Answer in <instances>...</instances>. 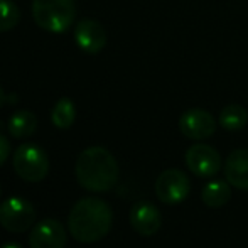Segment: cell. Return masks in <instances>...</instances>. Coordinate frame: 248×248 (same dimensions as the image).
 <instances>
[{"label": "cell", "instance_id": "6da1fadb", "mask_svg": "<svg viewBox=\"0 0 248 248\" xmlns=\"http://www.w3.org/2000/svg\"><path fill=\"white\" fill-rule=\"evenodd\" d=\"M113 223L110 204L100 198H83L73 206L68 216L71 236L79 243H95L105 238Z\"/></svg>", "mask_w": 248, "mask_h": 248}, {"label": "cell", "instance_id": "7a4b0ae2", "mask_svg": "<svg viewBox=\"0 0 248 248\" xmlns=\"http://www.w3.org/2000/svg\"><path fill=\"white\" fill-rule=\"evenodd\" d=\"M75 174L81 187L92 193H105L118 183V162L105 147H88L76 159Z\"/></svg>", "mask_w": 248, "mask_h": 248}, {"label": "cell", "instance_id": "3957f363", "mask_svg": "<svg viewBox=\"0 0 248 248\" xmlns=\"http://www.w3.org/2000/svg\"><path fill=\"white\" fill-rule=\"evenodd\" d=\"M34 22L52 34H62L75 24V0H32Z\"/></svg>", "mask_w": 248, "mask_h": 248}, {"label": "cell", "instance_id": "277c9868", "mask_svg": "<svg viewBox=\"0 0 248 248\" xmlns=\"http://www.w3.org/2000/svg\"><path fill=\"white\" fill-rule=\"evenodd\" d=\"M14 170L27 183H39L49 172V157L37 144H22L12 157Z\"/></svg>", "mask_w": 248, "mask_h": 248}, {"label": "cell", "instance_id": "5b68a950", "mask_svg": "<svg viewBox=\"0 0 248 248\" xmlns=\"http://www.w3.org/2000/svg\"><path fill=\"white\" fill-rule=\"evenodd\" d=\"M36 223V208L31 201L14 196L0 202V225L10 233H24Z\"/></svg>", "mask_w": 248, "mask_h": 248}, {"label": "cell", "instance_id": "8992f818", "mask_svg": "<svg viewBox=\"0 0 248 248\" xmlns=\"http://www.w3.org/2000/svg\"><path fill=\"white\" fill-rule=\"evenodd\" d=\"M191 193V181L179 169H167L157 177L155 194L166 204H179Z\"/></svg>", "mask_w": 248, "mask_h": 248}, {"label": "cell", "instance_id": "52a82bcc", "mask_svg": "<svg viewBox=\"0 0 248 248\" xmlns=\"http://www.w3.org/2000/svg\"><path fill=\"white\" fill-rule=\"evenodd\" d=\"M186 166L194 176L213 177L221 169V155L211 145H206V144L191 145L186 152Z\"/></svg>", "mask_w": 248, "mask_h": 248}, {"label": "cell", "instance_id": "ba28073f", "mask_svg": "<svg viewBox=\"0 0 248 248\" xmlns=\"http://www.w3.org/2000/svg\"><path fill=\"white\" fill-rule=\"evenodd\" d=\"M179 130L191 140H202L215 134L216 120L209 111L202 108H191L179 118Z\"/></svg>", "mask_w": 248, "mask_h": 248}, {"label": "cell", "instance_id": "9c48e42d", "mask_svg": "<svg viewBox=\"0 0 248 248\" xmlns=\"http://www.w3.org/2000/svg\"><path fill=\"white\" fill-rule=\"evenodd\" d=\"M68 236L58 219H43L32 228L29 235L31 248H64Z\"/></svg>", "mask_w": 248, "mask_h": 248}, {"label": "cell", "instance_id": "30bf717a", "mask_svg": "<svg viewBox=\"0 0 248 248\" xmlns=\"http://www.w3.org/2000/svg\"><path fill=\"white\" fill-rule=\"evenodd\" d=\"M130 225L139 235L152 236L162 226V215L155 204L149 201H139L130 209Z\"/></svg>", "mask_w": 248, "mask_h": 248}, {"label": "cell", "instance_id": "8fae6325", "mask_svg": "<svg viewBox=\"0 0 248 248\" xmlns=\"http://www.w3.org/2000/svg\"><path fill=\"white\" fill-rule=\"evenodd\" d=\"M75 41L88 54H98L107 46V32L103 26L93 19H83L75 26Z\"/></svg>", "mask_w": 248, "mask_h": 248}, {"label": "cell", "instance_id": "7c38bea8", "mask_svg": "<svg viewBox=\"0 0 248 248\" xmlns=\"http://www.w3.org/2000/svg\"><path fill=\"white\" fill-rule=\"evenodd\" d=\"M225 177L233 187L248 191V149H236L225 162Z\"/></svg>", "mask_w": 248, "mask_h": 248}, {"label": "cell", "instance_id": "4fadbf2b", "mask_svg": "<svg viewBox=\"0 0 248 248\" xmlns=\"http://www.w3.org/2000/svg\"><path fill=\"white\" fill-rule=\"evenodd\" d=\"M232 198V184L228 181L216 179L208 183L201 191V199L208 208H221Z\"/></svg>", "mask_w": 248, "mask_h": 248}, {"label": "cell", "instance_id": "5bb4252c", "mask_svg": "<svg viewBox=\"0 0 248 248\" xmlns=\"http://www.w3.org/2000/svg\"><path fill=\"white\" fill-rule=\"evenodd\" d=\"M7 128L14 139L31 137L37 130V117L29 110H19L9 118Z\"/></svg>", "mask_w": 248, "mask_h": 248}, {"label": "cell", "instance_id": "9a60e30c", "mask_svg": "<svg viewBox=\"0 0 248 248\" xmlns=\"http://www.w3.org/2000/svg\"><path fill=\"white\" fill-rule=\"evenodd\" d=\"M248 122V111L242 105H226L221 111H219V125L228 132L242 130Z\"/></svg>", "mask_w": 248, "mask_h": 248}, {"label": "cell", "instance_id": "2e32d148", "mask_svg": "<svg viewBox=\"0 0 248 248\" xmlns=\"http://www.w3.org/2000/svg\"><path fill=\"white\" fill-rule=\"evenodd\" d=\"M51 120L56 128L59 130H68L76 120V107L69 98H61L54 105L51 111Z\"/></svg>", "mask_w": 248, "mask_h": 248}, {"label": "cell", "instance_id": "e0dca14e", "mask_svg": "<svg viewBox=\"0 0 248 248\" xmlns=\"http://www.w3.org/2000/svg\"><path fill=\"white\" fill-rule=\"evenodd\" d=\"M20 20V10L12 0H0V32L12 31Z\"/></svg>", "mask_w": 248, "mask_h": 248}, {"label": "cell", "instance_id": "ac0fdd59", "mask_svg": "<svg viewBox=\"0 0 248 248\" xmlns=\"http://www.w3.org/2000/svg\"><path fill=\"white\" fill-rule=\"evenodd\" d=\"M9 155H10V142L5 135L0 134V166L5 164V160L9 159Z\"/></svg>", "mask_w": 248, "mask_h": 248}, {"label": "cell", "instance_id": "d6986e66", "mask_svg": "<svg viewBox=\"0 0 248 248\" xmlns=\"http://www.w3.org/2000/svg\"><path fill=\"white\" fill-rule=\"evenodd\" d=\"M0 248H24V247L19 245V243H16V242H9V243H5V245H2Z\"/></svg>", "mask_w": 248, "mask_h": 248}, {"label": "cell", "instance_id": "ffe728a7", "mask_svg": "<svg viewBox=\"0 0 248 248\" xmlns=\"http://www.w3.org/2000/svg\"><path fill=\"white\" fill-rule=\"evenodd\" d=\"M5 101H7V95H5V92L0 88V108L3 107V103H5Z\"/></svg>", "mask_w": 248, "mask_h": 248}, {"label": "cell", "instance_id": "44dd1931", "mask_svg": "<svg viewBox=\"0 0 248 248\" xmlns=\"http://www.w3.org/2000/svg\"><path fill=\"white\" fill-rule=\"evenodd\" d=\"M0 196H2V191H0Z\"/></svg>", "mask_w": 248, "mask_h": 248}]
</instances>
